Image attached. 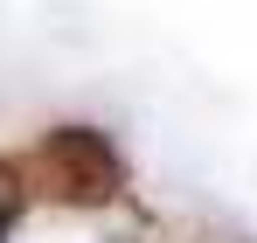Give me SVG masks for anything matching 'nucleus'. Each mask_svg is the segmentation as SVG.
<instances>
[{"label": "nucleus", "mask_w": 257, "mask_h": 243, "mask_svg": "<svg viewBox=\"0 0 257 243\" xmlns=\"http://www.w3.org/2000/svg\"><path fill=\"white\" fill-rule=\"evenodd\" d=\"M49 174L63 181L70 202H104L118 188V160L90 139V132H56L49 139Z\"/></svg>", "instance_id": "f257e3e1"}]
</instances>
